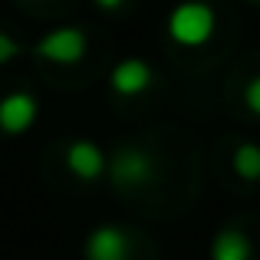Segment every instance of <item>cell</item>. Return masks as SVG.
Wrapping results in <instances>:
<instances>
[{
	"label": "cell",
	"mask_w": 260,
	"mask_h": 260,
	"mask_svg": "<svg viewBox=\"0 0 260 260\" xmlns=\"http://www.w3.org/2000/svg\"><path fill=\"white\" fill-rule=\"evenodd\" d=\"M217 30V13L208 0H181L168 10L165 33L181 50H201Z\"/></svg>",
	"instance_id": "6da1fadb"
},
{
	"label": "cell",
	"mask_w": 260,
	"mask_h": 260,
	"mask_svg": "<svg viewBox=\"0 0 260 260\" xmlns=\"http://www.w3.org/2000/svg\"><path fill=\"white\" fill-rule=\"evenodd\" d=\"M106 175L112 178V184L122 188V191L145 188L155 178V158H152V152L142 148V145H122L109 155Z\"/></svg>",
	"instance_id": "7a4b0ae2"
},
{
	"label": "cell",
	"mask_w": 260,
	"mask_h": 260,
	"mask_svg": "<svg viewBox=\"0 0 260 260\" xmlns=\"http://www.w3.org/2000/svg\"><path fill=\"white\" fill-rule=\"evenodd\" d=\"M89 53V37L79 26H56L46 30L43 37L33 43V56L53 66H76Z\"/></svg>",
	"instance_id": "3957f363"
},
{
	"label": "cell",
	"mask_w": 260,
	"mask_h": 260,
	"mask_svg": "<svg viewBox=\"0 0 260 260\" xmlns=\"http://www.w3.org/2000/svg\"><path fill=\"white\" fill-rule=\"evenodd\" d=\"M37 119H40V102L33 92L13 89V92L0 95V132L4 135L20 139L37 125Z\"/></svg>",
	"instance_id": "277c9868"
},
{
	"label": "cell",
	"mask_w": 260,
	"mask_h": 260,
	"mask_svg": "<svg viewBox=\"0 0 260 260\" xmlns=\"http://www.w3.org/2000/svg\"><path fill=\"white\" fill-rule=\"evenodd\" d=\"M132 237L122 224H95L83 241V260H128Z\"/></svg>",
	"instance_id": "5b68a950"
},
{
	"label": "cell",
	"mask_w": 260,
	"mask_h": 260,
	"mask_svg": "<svg viewBox=\"0 0 260 260\" xmlns=\"http://www.w3.org/2000/svg\"><path fill=\"white\" fill-rule=\"evenodd\" d=\"M63 161H66V172H70L73 178L92 184V181H99V178L106 175L109 155L102 152L99 142H92V139H73L70 145H66Z\"/></svg>",
	"instance_id": "8992f818"
},
{
	"label": "cell",
	"mask_w": 260,
	"mask_h": 260,
	"mask_svg": "<svg viewBox=\"0 0 260 260\" xmlns=\"http://www.w3.org/2000/svg\"><path fill=\"white\" fill-rule=\"evenodd\" d=\"M152 83H155V70H152V63H145L142 56L119 59V63L112 66V73H109V86H112V92L125 95V99L148 92Z\"/></svg>",
	"instance_id": "52a82bcc"
},
{
	"label": "cell",
	"mask_w": 260,
	"mask_h": 260,
	"mask_svg": "<svg viewBox=\"0 0 260 260\" xmlns=\"http://www.w3.org/2000/svg\"><path fill=\"white\" fill-rule=\"evenodd\" d=\"M208 257L211 260H250L254 257V244L241 228H221L211 237Z\"/></svg>",
	"instance_id": "ba28073f"
},
{
	"label": "cell",
	"mask_w": 260,
	"mask_h": 260,
	"mask_svg": "<svg viewBox=\"0 0 260 260\" xmlns=\"http://www.w3.org/2000/svg\"><path fill=\"white\" fill-rule=\"evenodd\" d=\"M231 165H234V175L241 181H260V145L257 142H241L234 148Z\"/></svg>",
	"instance_id": "9c48e42d"
},
{
	"label": "cell",
	"mask_w": 260,
	"mask_h": 260,
	"mask_svg": "<svg viewBox=\"0 0 260 260\" xmlns=\"http://www.w3.org/2000/svg\"><path fill=\"white\" fill-rule=\"evenodd\" d=\"M23 50L26 46L20 43L13 33H7V30H0V66H7V63H13L17 56H23Z\"/></svg>",
	"instance_id": "30bf717a"
},
{
	"label": "cell",
	"mask_w": 260,
	"mask_h": 260,
	"mask_svg": "<svg viewBox=\"0 0 260 260\" xmlns=\"http://www.w3.org/2000/svg\"><path fill=\"white\" fill-rule=\"evenodd\" d=\"M244 106H247L254 115H260V73L244 86Z\"/></svg>",
	"instance_id": "8fae6325"
},
{
	"label": "cell",
	"mask_w": 260,
	"mask_h": 260,
	"mask_svg": "<svg viewBox=\"0 0 260 260\" xmlns=\"http://www.w3.org/2000/svg\"><path fill=\"white\" fill-rule=\"evenodd\" d=\"M95 7H99L102 13H115V10H122V4H125V0H92Z\"/></svg>",
	"instance_id": "7c38bea8"
},
{
	"label": "cell",
	"mask_w": 260,
	"mask_h": 260,
	"mask_svg": "<svg viewBox=\"0 0 260 260\" xmlns=\"http://www.w3.org/2000/svg\"><path fill=\"white\" fill-rule=\"evenodd\" d=\"M250 4H260V0H250Z\"/></svg>",
	"instance_id": "4fadbf2b"
}]
</instances>
